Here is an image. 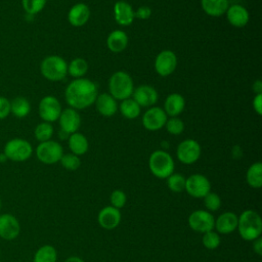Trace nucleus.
I'll list each match as a JSON object with an SVG mask.
<instances>
[{
	"label": "nucleus",
	"instance_id": "e433bc0d",
	"mask_svg": "<svg viewBox=\"0 0 262 262\" xmlns=\"http://www.w3.org/2000/svg\"><path fill=\"white\" fill-rule=\"evenodd\" d=\"M204 205L209 212H215L221 207V199L216 192H208L204 198Z\"/></svg>",
	"mask_w": 262,
	"mask_h": 262
},
{
	"label": "nucleus",
	"instance_id": "de8ad7c7",
	"mask_svg": "<svg viewBox=\"0 0 262 262\" xmlns=\"http://www.w3.org/2000/svg\"><path fill=\"white\" fill-rule=\"evenodd\" d=\"M6 161H8L7 158H6V156L3 154V151L0 152V163H4V162H6Z\"/></svg>",
	"mask_w": 262,
	"mask_h": 262
},
{
	"label": "nucleus",
	"instance_id": "6e6552de",
	"mask_svg": "<svg viewBox=\"0 0 262 262\" xmlns=\"http://www.w3.org/2000/svg\"><path fill=\"white\" fill-rule=\"evenodd\" d=\"M188 225L193 231L205 233L214 229L215 218L207 210H195L188 216Z\"/></svg>",
	"mask_w": 262,
	"mask_h": 262
},
{
	"label": "nucleus",
	"instance_id": "4be33fe9",
	"mask_svg": "<svg viewBox=\"0 0 262 262\" xmlns=\"http://www.w3.org/2000/svg\"><path fill=\"white\" fill-rule=\"evenodd\" d=\"M94 103L97 112L103 117H112L118 111L117 100L108 93H101L97 95Z\"/></svg>",
	"mask_w": 262,
	"mask_h": 262
},
{
	"label": "nucleus",
	"instance_id": "79ce46f5",
	"mask_svg": "<svg viewBox=\"0 0 262 262\" xmlns=\"http://www.w3.org/2000/svg\"><path fill=\"white\" fill-rule=\"evenodd\" d=\"M253 108L257 115H262V94H256L253 99Z\"/></svg>",
	"mask_w": 262,
	"mask_h": 262
},
{
	"label": "nucleus",
	"instance_id": "f3484780",
	"mask_svg": "<svg viewBox=\"0 0 262 262\" xmlns=\"http://www.w3.org/2000/svg\"><path fill=\"white\" fill-rule=\"evenodd\" d=\"M121 213L120 210L113 207L106 206L102 208L97 216L98 224L106 230L115 229L121 222Z\"/></svg>",
	"mask_w": 262,
	"mask_h": 262
},
{
	"label": "nucleus",
	"instance_id": "5701e85b",
	"mask_svg": "<svg viewBox=\"0 0 262 262\" xmlns=\"http://www.w3.org/2000/svg\"><path fill=\"white\" fill-rule=\"evenodd\" d=\"M185 107V99L179 93H171L166 97L164 102V111L167 116L177 117Z\"/></svg>",
	"mask_w": 262,
	"mask_h": 262
},
{
	"label": "nucleus",
	"instance_id": "a18cd8bd",
	"mask_svg": "<svg viewBox=\"0 0 262 262\" xmlns=\"http://www.w3.org/2000/svg\"><path fill=\"white\" fill-rule=\"evenodd\" d=\"M64 262H84V260L81 259L80 257H77V256H71L68 259H66Z\"/></svg>",
	"mask_w": 262,
	"mask_h": 262
},
{
	"label": "nucleus",
	"instance_id": "4468645a",
	"mask_svg": "<svg viewBox=\"0 0 262 262\" xmlns=\"http://www.w3.org/2000/svg\"><path fill=\"white\" fill-rule=\"evenodd\" d=\"M167 119V115L162 107L151 106L143 114L142 125L146 130L158 131L165 126Z\"/></svg>",
	"mask_w": 262,
	"mask_h": 262
},
{
	"label": "nucleus",
	"instance_id": "a878e982",
	"mask_svg": "<svg viewBox=\"0 0 262 262\" xmlns=\"http://www.w3.org/2000/svg\"><path fill=\"white\" fill-rule=\"evenodd\" d=\"M69 147L72 154L76 156H82L85 155L89 148V142L86 136L82 133L75 132L70 134L68 138Z\"/></svg>",
	"mask_w": 262,
	"mask_h": 262
},
{
	"label": "nucleus",
	"instance_id": "9d476101",
	"mask_svg": "<svg viewBox=\"0 0 262 262\" xmlns=\"http://www.w3.org/2000/svg\"><path fill=\"white\" fill-rule=\"evenodd\" d=\"M201 145L194 139H185L181 141L176 149L177 159L185 165L195 163L201 157Z\"/></svg>",
	"mask_w": 262,
	"mask_h": 262
},
{
	"label": "nucleus",
	"instance_id": "423d86ee",
	"mask_svg": "<svg viewBox=\"0 0 262 262\" xmlns=\"http://www.w3.org/2000/svg\"><path fill=\"white\" fill-rule=\"evenodd\" d=\"M3 154L12 162H25L33 155L32 144L24 138L9 139L3 147Z\"/></svg>",
	"mask_w": 262,
	"mask_h": 262
},
{
	"label": "nucleus",
	"instance_id": "c9c22d12",
	"mask_svg": "<svg viewBox=\"0 0 262 262\" xmlns=\"http://www.w3.org/2000/svg\"><path fill=\"white\" fill-rule=\"evenodd\" d=\"M60 164L61 166L70 171H75L80 168L81 166V160L79 156H76L74 154H63L61 159H60Z\"/></svg>",
	"mask_w": 262,
	"mask_h": 262
},
{
	"label": "nucleus",
	"instance_id": "ddd939ff",
	"mask_svg": "<svg viewBox=\"0 0 262 262\" xmlns=\"http://www.w3.org/2000/svg\"><path fill=\"white\" fill-rule=\"evenodd\" d=\"M177 67V56L172 50L161 51L155 59V70L162 77L170 76Z\"/></svg>",
	"mask_w": 262,
	"mask_h": 262
},
{
	"label": "nucleus",
	"instance_id": "c756f323",
	"mask_svg": "<svg viewBox=\"0 0 262 262\" xmlns=\"http://www.w3.org/2000/svg\"><path fill=\"white\" fill-rule=\"evenodd\" d=\"M120 112L126 119H136L140 115V106L133 98H127L120 103Z\"/></svg>",
	"mask_w": 262,
	"mask_h": 262
},
{
	"label": "nucleus",
	"instance_id": "2eb2a0df",
	"mask_svg": "<svg viewBox=\"0 0 262 262\" xmlns=\"http://www.w3.org/2000/svg\"><path fill=\"white\" fill-rule=\"evenodd\" d=\"M58 122L60 130L67 132L68 134H72L77 132L80 128L81 117L77 110L69 107L61 111L58 118Z\"/></svg>",
	"mask_w": 262,
	"mask_h": 262
},
{
	"label": "nucleus",
	"instance_id": "6ab92c4d",
	"mask_svg": "<svg viewBox=\"0 0 262 262\" xmlns=\"http://www.w3.org/2000/svg\"><path fill=\"white\" fill-rule=\"evenodd\" d=\"M114 17L118 25L123 27L130 26L135 18L134 10L128 2L123 0L117 1L114 5Z\"/></svg>",
	"mask_w": 262,
	"mask_h": 262
},
{
	"label": "nucleus",
	"instance_id": "2f4dec72",
	"mask_svg": "<svg viewBox=\"0 0 262 262\" xmlns=\"http://www.w3.org/2000/svg\"><path fill=\"white\" fill-rule=\"evenodd\" d=\"M53 126L48 122L39 123L34 129V136L39 142L50 140L53 135Z\"/></svg>",
	"mask_w": 262,
	"mask_h": 262
},
{
	"label": "nucleus",
	"instance_id": "0eeeda50",
	"mask_svg": "<svg viewBox=\"0 0 262 262\" xmlns=\"http://www.w3.org/2000/svg\"><path fill=\"white\" fill-rule=\"evenodd\" d=\"M35 152L37 159L41 163L45 165H52L60 161L63 155V148L60 143L50 139L40 142L37 145Z\"/></svg>",
	"mask_w": 262,
	"mask_h": 262
},
{
	"label": "nucleus",
	"instance_id": "cd10ccee",
	"mask_svg": "<svg viewBox=\"0 0 262 262\" xmlns=\"http://www.w3.org/2000/svg\"><path fill=\"white\" fill-rule=\"evenodd\" d=\"M246 180L253 188H260L262 186V164L260 162H256L248 168Z\"/></svg>",
	"mask_w": 262,
	"mask_h": 262
},
{
	"label": "nucleus",
	"instance_id": "20e7f679",
	"mask_svg": "<svg viewBox=\"0 0 262 262\" xmlns=\"http://www.w3.org/2000/svg\"><path fill=\"white\" fill-rule=\"evenodd\" d=\"M148 167L154 176L160 179H167L174 172L175 164L169 152L164 149H158L149 156Z\"/></svg>",
	"mask_w": 262,
	"mask_h": 262
},
{
	"label": "nucleus",
	"instance_id": "393cba45",
	"mask_svg": "<svg viewBox=\"0 0 262 262\" xmlns=\"http://www.w3.org/2000/svg\"><path fill=\"white\" fill-rule=\"evenodd\" d=\"M202 9L210 16H221L225 14L228 6V0H201Z\"/></svg>",
	"mask_w": 262,
	"mask_h": 262
},
{
	"label": "nucleus",
	"instance_id": "412c9836",
	"mask_svg": "<svg viewBox=\"0 0 262 262\" xmlns=\"http://www.w3.org/2000/svg\"><path fill=\"white\" fill-rule=\"evenodd\" d=\"M238 216L233 212H224L215 219L214 228L218 233L228 234L233 232L237 227Z\"/></svg>",
	"mask_w": 262,
	"mask_h": 262
},
{
	"label": "nucleus",
	"instance_id": "39448f33",
	"mask_svg": "<svg viewBox=\"0 0 262 262\" xmlns=\"http://www.w3.org/2000/svg\"><path fill=\"white\" fill-rule=\"evenodd\" d=\"M40 72L46 80L61 81L68 74V63L61 56L48 55L41 61Z\"/></svg>",
	"mask_w": 262,
	"mask_h": 262
},
{
	"label": "nucleus",
	"instance_id": "58836bf2",
	"mask_svg": "<svg viewBox=\"0 0 262 262\" xmlns=\"http://www.w3.org/2000/svg\"><path fill=\"white\" fill-rule=\"evenodd\" d=\"M110 202H111V206L120 210L121 208H123L125 206V204L127 202L126 193L121 189H115L111 193Z\"/></svg>",
	"mask_w": 262,
	"mask_h": 262
},
{
	"label": "nucleus",
	"instance_id": "dca6fc26",
	"mask_svg": "<svg viewBox=\"0 0 262 262\" xmlns=\"http://www.w3.org/2000/svg\"><path fill=\"white\" fill-rule=\"evenodd\" d=\"M133 99L138 103L141 107L152 106L159 98V94L157 90L150 85H140L136 89L133 90L132 93Z\"/></svg>",
	"mask_w": 262,
	"mask_h": 262
},
{
	"label": "nucleus",
	"instance_id": "f257e3e1",
	"mask_svg": "<svg viewBox=\"0 0 262 262\" xmlns=\"http://www.w3.org/2000/svg\"><path fill=\"white\" fill-rule=\"evenodd\" d=\"M97 95V85L85 78L73 80L64 91L67 103L75 110H83L90 106L95 102Z\"/></svg>",
	"mask_w": 262,
	"mask_h": 262
},
{
	"label": "nucleus",
	"instance_id": "a19ab883",
	"mask_svg": "<svg viewBox=\"0 0 262 262\" xmlns=\"http://www.w3.org/2000/svg\"><path fill=\"white\" fill-rule=\"evenodd\" d=\"M151 15V9L148 6H140L136 11H134V16L139 19H147Z\"/></svg>",
	"mask_w": 262,
	"mask_h": 262
},
{
	"label": "nucleus",
	"instance_id": "ea45409f",
	"mask_svg": "<svg viewBox=\"0 0 262 262\" xmlns=\"http://www.w3.org/2000/svg\"><path fill=\"white\" fill-rule=\"evenodd\" d=\"M10 114V100L4 96H0V121L6 119Z\"/></svg>",
	"mask_w": 262,
	"mask_h": 262
},
{
	"label": "nucleus",
	"instance_id": "c03bdc74",
	"mask_svg": "<svg viewBox=\"0 0 262 262\" xmlns=\"http://www.w3.org/2000/svg\"><path fill=\"white\" fill-rule=\"evenodd\" d=\"M252 89L256 94H262V81L261 80H256L253 84Z\"/></svg>",
	"mask_w": 262,
	"mask_h": 262
},
{
	"label": "nucleus",
	"instance_id": "f03ea898",
	"mask_svg": "<svg viewBox=\"0 0 262 262\" xmlns=\"http://www.w3.org/2000/svg\"><path fill=\"white\" fill-rule=\"evenodd\" d=\"M236 229L243 239L253 242L262 233V219L256 211L245 210L238 216Z\"/></svg>",
	"mask_w": 262,
	"mask_h": 262
},
{
	"label": "nucleus",
	"instance_id": "f704fd0d",
	"mask_svg": "<svg viewBox=\"0 0 262 262\" xmlns=\"http://www.w3.org/2000/svg\"><path fill=\"white\" fill-rule=\"evenodd\" d=\"M220 243H221V238H220V235L218 232H216L214 230H210V231L203 233L202 244L206 249L215 250L219 247Z\"/></svg>",
	"mask_w": 262,
	"mask_h": 262
},
{
	"label": "nucleus",
	"instance_id": "473e14b6",
	"mask_svg": "<svg viewBox=\"0 0 262 262\" xmlns=\"http://www.w3.org/2000/svg\"><path fill=\"white\" fill-rule=\"evenodd\" d=\"M47 0H21V6L29 15H36L43 10Z\"/></svg>",
	"mask_w": 262,
	"mask_h": 262
},
{
	"label": "nucleus",
	"instance_id": "b1692460",
	"mask_svg": "<svg viewBox=\"0 0 262 262\" xmlns=\"http://www.w3.org/2000/svg\"><path fill=\"white\" fill-rule=\"evenodd\" d=\"M128 45V36L122 30H115L106 38V46L114 53H120Z\"/></svg>",
	"mask_w": 262,
	"mask_h": 262
},
{
	"label": "nucleus",
	"instance_id": "7ed1b4c3",
	"mask_svg": "<svg viewBox=\"0 0 262 262\" xmlns=\"http://www.w3.org/2000/svg\"><path fill=\"white\" fill-rule=\"evenodd\" d=\"M108 90L110 94L116 100L122 101L124 99L130 98L134 90L131 76L124 71L115 72L108 80Z\"/></svg>",
	"mask_w": 262,
	"mask_h": 262
},
{
	"label": "nucleus",
	"instance_id": "9b49d317",
	"mask_svg": "<svg viewBox=\"0 0 262 262\" xmlns=\"http://www.w3.org/2000/svg\"><path fill=\"white\" fill-rule=\"evenodd\" d=\"M190 196L202 199L211 191L210 180L203 174H192L185 180V189Z\"/></svg>",
	"mask_w": 262,
	"mask_h": 262
},
{
	"label": "nucleus",
	"instance_id": "aec40b11",
	"mask_svg": "<svg viewBox=\"0 0 262 262\" xmlns=\"http://www.w3.org/2000/svg\"><path fill=\"white\" fill-rule=\"evenodd\" d=\"M90 18V8L85 3H77L68 12V20L74 27L84 26Z\"/></svg>",
	"mask_w": 262,
	"mask_h": 262
},
{
	"label": "nucleus",
	"instance_id": "4c0bfd02",
	"mask_svg": "<svg viewBox=\"0 0 262 262\" xmlns=\"http://www.w3.org/2000/svg\"><path fill=\"white\" fill-rule=\"evenodd\" d=\"M165 127L170 134L179 135L184 130V123L177 117H171L170 119H167Z\"/></svg>",
	"mask_w": 262,
	"mask_h": 262
},
{
	"label": "nucleus",
	"instance_id": "37998d69",
	"mask_svg": "<svg viewBox=\"0 0 262 262\" xmlns=\"http://www.w3.org/2000/svg\"><path fill=\"white\" fill-rule=\"evenodd\" d=\"M253 250L257 255H262V239L260 236L253 241Z\"/></svg>",
	"mask_w": 262,
	"mask_h": 262
},
{
	"label": "nucleus",
	"instance_id": "f8f14e48",
	"mask_svg": "<svg viewBox=\"0 0 262 262\" xmlns=\"http://www.w3.org/2000/svg\"><path fill=\"white\" fill-rule=\"evenodd\" d=\"M20 233L18 219L10 213L0 214V237L4 241H13Z\"/></svg>",
	"mask_w": 262,
	"mask_h": 262
},
{
	"label": "nucleus",
	"instance_id": "8fccbe9b",
	"mask_svg": "<svg viewBox=\"0 0 262 262\" xmlns=\"http://www.w3.org/2000/svg\"><path fill=\"white\" fill-rule=\"evenodd\" d=\"M0 254H1V250H0Z\"/></svg>",
	"mask_w": 262,
	"mask_h": 262
},
{
	"label": "nucleus",
	"instance_id": "09e8293b",
	"mask_svg": "<svg viewBox=\"0 0 262 262\" xmlns=\"http://www.w3.org/2000/svg\"><path fill=\"white\" fill-rule=\"evenodd\" d=\"M1 210H2V200L0 198V213H1Z\"/></svg>",
	"mask_w": 262,
	"mask_h": 262
},
{
	"label": "nucleus",
	"instance_id": "bb28decb",
	"mask_svg": "<svg viewBox=\"0 0 262 262\" xmlns=\"http://www.w3.org/2000/svg\"><path fill=\"white\" fill-rule=\"evenodd\" d=\"M31 112V103L24 96H16L10 100V114L15 118H26Z\"/></svg>",
	"mask_w": 262,
	"mask_h": 262
},
{
	"label": "nucleus",
	"instance_id": "1a4fd4ad",
	"mask_svg": "<svg viewBox=\"0 0 262 262\" xmlns=\"http://www.w3.org/2000/svg\"><path fill=\"white\" fill-rule=\"evenodd\" d=\"M61 111L60 102L55 96L52 95L44 96L38 105V113L43 122L52 123L57 121Z\"/></svg>",
	"mask_w": 262,
	"mask_h": 262
},
{
	"label": "nucleus",
	"instance_id": "49530a36",
	"mask_svg": "<svg viewBox=\"0 0 262 262\" xmlns=\"http://www.w3.org/2000/svg\"><path fill=\"white\" fill-rule=\"evenodd\" d=\"M69 136H70V134H68L67 132H64V131H62V130H60L59 131V138L60 139H68L69 138Z\"/></svg>",
	"mask_w": 262,
	"mask_h": 262
},
{
	"label": "nucleus",
	"instance_id": "72a5a7b5",
	"mask_svg": "<svg viewBox=\"0 0 262 262\" xmlns=\"http://www.w3.org/2000/svg\"><path fill=\"white\" fill-rule=\"evenodd\" d=\"M186 178L179 173H172L167 178V186L173 192H181L185 189Z\"/></svg>",
	"mask_w": 262,
	"mask_h": 262
},
{
	"label": "nucleus",
	"instance_id": "a211bd4d",
	"mask_svg": "<svg viewBox=\"0 0 262 262\" xmlns=\"http://www.w3.org/2000/svg\"><path fill=\"white\" fill-rule=\"evenodd\" d=\"M225 14L228 23L235 28L245 27L250 19L248 9L239 4H232L228 6Z\"/></svg>",
	"mask_w": 262,
	"mask_h": 262
},
{
	"label": "nucleus",
	"instance_id": "c85d7f7f",
	"mask_svg": "<svg viewBox=\"0 0 262 262\" xmlns=\"http://www.w3.org/2000/svg\"><path fill=\"white\" fill-rule=\"evenodd\" d=\"M57 252L51 245H43L37 249L33 256V262H56Z\"/></svg>",
	"mask_w": 262,
	"mask_h": 262
},
{
	"label": "nucleus",
	"instance_id": "7c9ffc66",
	"mask_svg": "<svg viewBox=\"0 0 262 262\" xmlns=\"http://www.w3.org/2000/svg\"><path fill=\"white\" fill-rule=\"evenodd\" d=\"M88 68V62L84 58L77 57L68 64V74L76 79H79L85 76Z\"/></svg>",
	"mask_w": 262,
	"mask_h": 262
}]
</instances>
